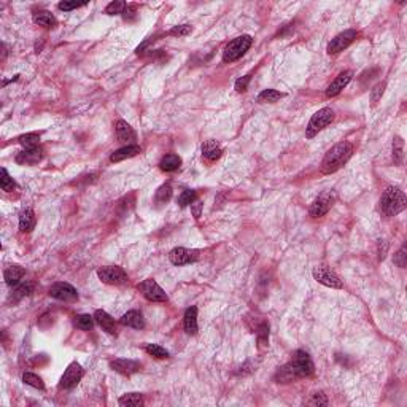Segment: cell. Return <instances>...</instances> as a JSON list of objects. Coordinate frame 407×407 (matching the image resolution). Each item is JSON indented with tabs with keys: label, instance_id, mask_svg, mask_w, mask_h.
Returning <instances> with one entry per match:
<instances>
[{
	"label": "cell",
	"instance_id": "cell-1",
	"mask_svg": "<svg viewBox=\"0 0 407 407\" xmlns=\"http://www.w3.org/2000/svg\"><path fill=\"white\" fill-rule=\"evenodd\" d=\"M314 374V363L312 358L305 353L304 350H296L293 353V358L285 366H282L275 374V382L278 384H290L296 378L308 377Z\"/></svg>",
	"mask_w": 407,
	"mask_h": 407
},
{
	"label": "cell",
	"instance_id": "cell-2",
	"mask_svg": "<svg viewBox=\"0 0 407 407\" xmlns=\"http://www.w3.org/2000/svg\"><path fill=\"white\" fill-rule=\"evenodd\" d=\"M352 154H353V147L350 142H341L338 145H334L321 161V172L323 174L338 172L352 158Z\"/></svg>",
	"mask_w": 407,
	"mask_h": 407
},
{
	"label": "cell",
	"instance_id": "cell-3",
	"mask_svg": "<svg viewBox=\"0 0 407 407\" xmlns=\"http://www.w3.org/2000/svg\"><path fill=\"white\" fill-rule=\"evenodd\" d=\"M405 194L399 188L388 186L380 198V212L385 217H395L405 208Z\"/></svg>",
	"mask_w": 407,
	"mask_h": 407
},
{
	"label": "cell",
	"instance_id": "cell-4",
	"mask_svg": "<svg viewBox=\"0 0 407 407\" xmlns=\"http://www.w3.org/2000/svg\"><path fill=\"white\" fill-rule=\"evenodd\" d=\"M251 46V37L250 35H241L234 38L232 41L226 45L223 51V61L224 62H234L237 59H241L242 56L250 50Z\"/></svg>",
	"mask_w": 407,
	"mask_h": 407
},
{
	"label": "cell",
	"instance_id": "cell-5",
	"mask_svg": "<svg viewBox=\"0 0 407 407\" xmlns=\"http://www.w3.org/2000/svg\"><path fill=\"white\" fill-rule=\"evenodd\" d=\"M332 119H334V111L329 107H325V108L318 110L317 113L310 118V121H308L307 129H305V135L308 138L315 137L320 131L325 129L328 124H331Z\"/></svg>",
	"mask_w": 407,
	"mask_h": 407
},
{
	"label": "cell",
	"instance_id": "cell-6",
	"mask_svg": "<svg viewBox=\"0 0 407 407\" xmlns=\"http://www.w3.org/2000/svg\"><path fill=\"white\" fill-rule=\"evenodd\" d=\"M97 277L107 285H123L128 282V274L119 266H104L97 269Z\"/></svg>",
	"mask_w": 407,
	"mask_h": 407
},
{
	"label": "cell",
	"instance_id": "cell-7",
	"mask_svg": "<svg viewBox=\"0 0 407 407\" xmlns=\"http://www.w3.org/2000/svg\"><path fill=\"white\" fill-rule=\"evenodd\" d=\"M358 37V32L353 31V29H348V31H344L341 32L339 35H336L328 45V53L329 54H338L341 51H344L345 48H348L350 45L353 43Z\"/></svg>",
	"mask_w": 407,
	"mask_h": 407
},
{
	"label": "cell",
	"instance_id": "cell-8",
	"mask_svg": "<svg viewBox=\"0 0 407 407\" xmlns=\"http://www.w3.org/2000/svg\"><path fill=\"white\" fill-rule=\"evenodd\" d=\"M138 290L142 291L143 296L151 301V302H165L167 301V294L165 291L154 282L153 278H148V280H143L142 283L138 285Z\"/></svg>",
	"mask_w": 407,
	"mask_h": 407
},
{
	"label": "cell",
	"instance_id": "cell-9",
	"mask_svg": "<svg viewBox=\"0 0 407 407\" xmlns=\"http://www.w3.org/2000/svg\"><path fill=\"white\" fill-rule=\"evenodd\" d=\"M50 296L58 299V301H64V302H74L78 299V291L70 285V283H65V282H59V283H54L51 288H50Z\"/></svg>",
	"mask_w": 407,
	"mask_h": 407
},
{
	"label": "cell",
	"instance_id": "cell-10",
	"mask_svg": "<svg viewBox=\"0 0 407 407\" xmlns=\"http://www.w3.org/2000/svg\"><path fill=\"white\" fill-rule=\"evenodd\" d=\"M201 256V251L199 250H189V248H183V247H178V248H174L169 255V259L172 264L175 266H185V264H191V262H196Z\"/></svg>",
	"mask_w": 407,
	"mask_h": 407
},
{
	"label": "cell",
	"instance_id": "cell-11",
	"mask_svg": "<svg viewBox=\"0 0 407 407\" xmlns=\"http://www.w3.org/2000/svg\"><path fill=\"white\" fill-rule=\"evenodd\" d=\"M314 278L318 283L329 286V288H342L341 278L336 275L331 269L325 268V266H320V268L314 269Z\"/></svg>",
	"mask_w": 407,
	"mask_h": 407
},
{
	"label": "cell",
	"instance_id": "cell-12",
	"mask_svg": "<svg viewBox=\"0 0 407 407\" xmlns=\"http://www.w3.org/2000/svg\"><path fill=\"white\" fill-rule=\"evenodd\" d=\"M81 377H83V368L78 363H70L68 368L64 372V375L61 377V388L70 390V388L77 387L78 382L81 380Z\"/></svg>",
	"mask_w": 407,
	"mask_h": 407
},
{
	"label": "cell",
	"instance_id": "cell-13",
	"mask_svg": "<svg viewBox=\"0 0 407 407\" xmlns=\"http://www.w3.org/2000/svg\"><path fill=\"white\" fill-rule=\"evenodd\" d=\"M332 202H334V196L329 191L320 194L314 201V204L310 205V215L314 218H320L323 215H326L329 212V208L332 207Z\"/></svg>",
	"mask_w": 407,
	"mask_h": 407
},
{
	"label": "cell",
	"instance_id": "cell-14",
	"mask_svg": "<svg viewBox=\"0 0 407 407\" xmlns=\"http://www.w3.org/2000/svg\"><path fill=\"white\" fill-rule=\"evenodd\" d=\"M110 368L123 374V375H132L135 372H138L142 369V364L138 361H134V360H126V358H118L115 361L110 363Z\"/></svg>",
	"mask_w": 407,
	"mask_h": 407
},
{
	"label": "cell",
	"instance_id": "cell-15",
	"mask_svg": "<svg viewBox=\"0 0 407 407\" xmlns=\"http://www.w3.org/2000/svg\"><path fill=\"white\" fill-rule=\"evenodd\" d=\"M41 158H43V150L34 147V148H26L24 151H21L16 156V162L22 165H34V164H38Z\"/></svg>",
	"mask_w": 407,
	"mask_h": 407
},
{
	"label": "cell",
	"instance_id": "cell-16",
	"mask_svg": "<svg viewBox=\"0 0 407 407\" xmlns=\"http://www.w3.org/2000/svg\"><path fill=\"white\" fill-rule=\"evenodd\" d=\"M352 77H353V72H350V70H345V72H341L338 77L334 78V81L328 86L326 89V95L328 97H334L338 95L350 81H352Z\"/></svg>",
	"mask_w": 407,
	"mask_h": 407
},
{
	"label": "cell",
	"instance_id": "cell-17",
	"mask_svg": "<svg viewBox=\"0 0 407 407\" xmlns=\"http://www.w3.org/2000/svg\"><path fill=\"white\" fill-rule=\"evenodd\" d=\"M121 325L124 326H129V328H134V329H143L145 328V320H143V315L140 314L138 310H129L128 314H124L121 317Z\"/></svg>",
	"mask_w": 407,
	"mask_h": 407
},
{
	"label": "cell",
	"instance_id": "cell-18",
	"mask_svg": "<svg viewBox=\"0 0 407 407\" xmlns=\"http://www.w3.org/2000/svg\"><path fill=\"white\" fill-rule=\"evenodd\" d=\"M138 153H142V148H140L138 145H126L116 151L111 153V156H110V161L111 162H119V161H124V159H128V158H134L137 156Z\"/></svg>",
	"mask_w": 407,
	"mask_h": 407
},
{
	"label": "cell",
	"instance_id": "cell-19",
	"mask_svg": "<svg viewBox=\"0 0 407 407\" xmlns=\"http://www.w3.org/2000/svg\"><path fill=\"white\" fill-rule=\"evenodd\" d=\"M221 153H223V150L218 145L217 140H207V142L202 145V156L208 162H213V161L220 159Z\"/></svg>",
	"mask_w": 407,
	"mask_h": 407
},
{
	"label": "cell",
	"instance_id": "cell-20",
	"mask_svg": "<svg viewBox=\"0 0 407 407\" xmlns=\"http://www.w3.org/2000/svg\"><path fill=\"white\" fill-rule=\"evenodd\" d=\"M183 325H185V331L188 334H191V336L198 334V307L191 305L185 312Z\"/></svg>",
	"mask_w": 407,
	"mask_h": 407
},
{
	"label": "cell",
	"instance_id": "cell-21",
	"mask_svg": "<svg viewBox=\"0 0 407 407\" xmlns=\"http://www.w3.org/2000/svg\"><path fill=\"white\" fill-rule=\"evenodd\" d=\"M116 137H118L119 142L131 143V142H134V140H135V132L131 128V124H128L124 119H119L116 123Z\"/></svg>",
	"mask_w": 407,
	"mask_h": 407
},
{
	"label": "cell",
	"instance_id": "cell-22",
	"mask_svg": "<svg viewBox=\"0 0 407 407\" xmlns=\"http://www.w3.org/2000/svg\"><path fill=\"white\" fill-rule=\"evenodd\" d=\"M94 318L108 334H116V323L105 310H95Z\"/></svg>",
	"mask_w": 407,
	"mask_h": 407
},
{
	"label": "cell",
	"instance_id": "cell-23",
	"mask_svg": "<svg viewBox=\"0 0 407 407\" xmlns=\"http://www.w3.org/2000/svg\"><path fill=\"white\" fill-rule=\"evenodd\" d=\"M24 274H26V271L21 268V266H18V264L10 266V268L5 269V274H4L7 285H10V286L18 285V283H19V280L24 277Z\"/></svg>",
	"mask_w": 407,
	"mask_h": 407
},
{
	"label": "cell",
	"instance_id": "cell-24",
	"mask_svg": "<svg viewBox=\"0 0 407 407\" xmlns=\"http://www.w3.org/2000/svg\"><path fill=\"white\" fill-rule=\"evenodd\" d=\"M180 165H181V158L178 156V154H175V153L165 154V156L159 162L161 171H164V172H174V171L178 169Z\"/></svg>",
	"mask_w": 407,
	"mask_h": 407
},
{
	"label": "cell",
	"instance_id": "cell-25",
	"mask_svg": "<svg viewBox=\"0 0 407 407\" xmlns=\"http://www.w3.org/2000/svg\"><path fill=\"white\" fill-rule=\"evenodd\" d=\"M35 228V213L31 208H26L19 217V231L31 232Z\"/></svg>",
	"mask_w": 407,
	"mask_h": 407
},
{
	"label": "cell",
	"instance_id": "cell-26",
	"mask_svg": "<svg viewBox=\"0 0 407 407\" xmlns=\"http://www.w3.org/2000/svg\"><path fill=\"white\" fill-rule=\"evenodd\" d=\"M34 22L38 24V26H43L46 27V29H51V27H54L56 24H58V21H56V18L51 15L50 11L46 10H40V11H35L34 13Z\"/></svg>",
	"mask_w": 407,
	"mask_h": 407
},
{
	"label": "cell",
	"instance_id": "cell-27",
	"mask_svg": "<svg viewBox=\"0 0 407 407\" xmlns=\"http://www.w3.org/2000/svg\"><path fill=\"white\" fill-rule=\"evenodd\" d=\"M118 402L123 407H140L143 404V396L140 393H126L119 398Z\"/></svg>",
	"mask_w": 407,
	"mask_h": 407
},
{
	"label": "cell",
	"instance_id": "cell-28",
	"mask_svg": "<svg viewBox=\"0 0 407 407\" xmlns=\"http://www.w3.org/2000/svg\"><path fill=\"white\" fill-rule=\"evenodd\" d=\"M283 95H285L283 92H278L275 89H264L258 95V102H261V104H274V102L282 99Z\"/></svg>",
	"mask_w": 407,
	"mask_h": 407
},
{
	"label": "cell",
	"instance_id": "cell-29",
	"mask_svg": "<svg viewBox=\"0 0 407 407\" xmlns=\"http://www.w3.org/2000/svg\"><path fill=\"white\" fill-rule=\"evenodd\" d=\"M171 198H172V186L169 183L159 186L156 194H154V201H156V204H159V205L167 204L171 201Z\"/></svg>",
	"mask_w": 407,
	"mask_h": 407
},
{
	"label": "cell",
	"instance_id": "cell-30",
	"mask_svg": "<svg viewBox=\"0 0 407 407\" xmlns=\"http://www.w3.org/2000/svg\"><path fill=\"white\" fill-rule=\"evenodd\" d=\"M402 158H404V140L401 137H395V140H393V161H395L396 165H401Z\"/></svg>",
	"mask_w": 407,
	"mask_h": 407
},
{
	"label": "cell",
	"instance_id": "cell-31",
	"mask_svg": "<svg viewBox=\"0 0 407 407\" xmlns=\"http://www.w3.org/2000/svg\"><path fill=\"white\" fill-rule=\"evenodd\" d=\"M22 382L29 387H34L37 390H45V384L43 380L37 375V374H32V372H24L22 374Z\"/></svg>",
	"mask_w": 407,
	"mask_h": 407
},
{
	"label": "cell",
	"instance_id": "cell-32",
	"mask_svg": "<svg viewBox=\"0 0 407 407\" xmlns=\"http://www.w3.org/2000/svg\"><path fill=\"white\" fill-rule=\"evenodd\" d=\"M145 352H147L148 355L154 356V358H161V360L169 356V352H167V350H165L164 347L156 345V344H147V345H145Z\"/></svg>",
	"mask_w": 407,
	"mask_h": 407
},
{
	"label": "cell",
	"instance_id": "cell-33",
	"mask_svg": "<svg viewBox=\"0 0 407 407\" xmlns=\"http://www.w3.org/2000/svg\"><path fill=\"white\" fill-rule=\"evenodd\" d=\"M38 140H40V134L37 132H31V134H26V135H21L18 138V142L24 147V148H34L38 145Z\"/></svg>",
	"mask_w": 407,
	"mask_h": 407
},
{
	"label": "cell",
	"instance_id": "cell-34",
	"mask_svg": "<svg viewBox=\"0 0 407 407\" xmlns=\"http://www.w3.org/2000/svg\"><path fill=\"white\" fill-rule=\"evenodd\" d=\"M31 291H32V285H31V283L19 285L15 291H13V294H11V301H13V302H18V301H21L22 298L29 296Z\"/></svg>",
	"mask_w": 407,
	"mask_h": 407
},
{
	"label": "cell",
	"instance_id": "cell-35",
	"mask_svg": "<svg viewBox=\"0 0 407 407\" xmlns=\"http://www.w3.org/2000/svg\"><path fill=\"white\" fill-rule=\"evenodd\" d=\"M0 174H2V178H0V186H2L4 191L10 193V191H13V189L16 188L15 180H13V178L8 175L7 169H0Z\"/></svg>",
	"mask_w": 407,
	"mask_h": 407
},
{
	"label": "cell",
	"instance_id": "cell-36",
	"mask_svg": "<svg viewBox=\"0 0 407 407\" xmlns=\"http://www.w3.org/2000/svg\"><path fill=\"white\" fill-rule=\"evenodd\" d=\"M194 201H196V193L193 189H185L183 193L178 196V204H180V207L191 205Z\"/></svg>",
	"mask_w": 407,
	"mask_h": 407
},
{
	"label": "cell",
	"instance_id": "cell-37",
	"mask_svg": "<svg viewBox=\"0 0 407 407\" xmlns=\"http://www.w3.org/2000/svg\"><path fill=\"white\" fill-rule=\"evenodd\" d=\"M75 325H77V328H80L83 331H89L92 328V325H94L92 317H89V315H78L75 318Z\"/></svg>",
	"mask_w": 407,
	"mask_h": 407
},
{
	"label": "cell",
	"instance_id": "cell-38",
	"mask_svg": "<svg viewBox=\"0 0 407 407\" xmlns=\"http://www.w3.org/2000/svg\"><path fill=\"white\" fill-rule=\"evenodd\" d=\"M126 2H121V0H116V2H111L105 7V13L107 15H119L126 10Z\"/></svg>",
	"mask_w": 407,
	"mask_h": 407
},
{
	"label": "cell",
	"instance_id": "cell-39",
	"mask_svg": "<svg viewBox=\"0 0 407 407\" xmlns=\"http://www.w3.org/2000/svg\"><path fill=\"white\" fill-rule=\"evenodd\" d=\"M258 341L261 345H268V341H269V325L268 323H261V325L258 326Z\"/></svg>",
	"mask_w": 407,
	"mask_h": 407
},
{
	"label": "cell",
	"instance_id": "cell-40",
	"mask_svg": "<svg viewBox=\"0 0 407 407\" xmlns=\"http://www.w3.org/2000/svg\"><path fill=\"white\" fill-rule=\"evenodd\" d=\"M308 404L310 405H328V398L323 391H318L312 396V399L308 401Z\"/></svg>",
	"mask_w": 407,
	"mask_h": 407
},
{
	"label": "cell",
	"instance_id": "cell-41",
	"mask_svg": "<svg viewBox=\"0 0 407 407\" xmlns=\"http://www.w3.org/2000/svg\"><path fill=\"white\" fill-rule=\"evenodd\" d=\"M250 80H251V75H245V77H242V78H238V80L235 81V91H237V92H244V91H247Z\"/></svg>",
	"mask_w": 407,
	"mask_h": 407
},
{
	"label": "cell",
	"instance_id": "cell-42",
	"mask_svg": "<svg viewBox=\"0 0 407 407\" xmlns=\"http://www.w3.org/2000/svg\"><path fill=\"white\" fill-rule=\"evenodd\" d=\"M85 5H86V2H61L58 5V8L62 11H70V10H77L80 7H85Z\"/></svg>",
	"mask_w": 407,
	"mask_h": 407
},
{
	"label": "cell",
	"instance_id": "cell-43",
	"mask_svg": "<svg viewBox=\"0 0 407 407\" xmlns=\"http://www.w3.org/2000/svg\"><path fill=\"white\" fill-rule=\"evenodd\" d=\"M171 35H188L191 34V26L189 24H181V26H177L174 29L169 32Z\"/></svg>",
	"mask_w": 407,
	"mask_h": 407
},
{
	"label": "cell",
	"instance_id": "cell-44",
	"mask_svg": "<svg viewBox=\"0 0 407 407\" xmlns=\"http://www.w3.org/2000/svg\"><path fill=\"white\" fill-rule=\"evenodd\" d=\"M405 247H401V250L395 255V264L399 268H405Z\"/></svg>",
	"mask_w": 407,
	"mask_h": 407
},
{
	"label": "cell",
	"instance_id": "cell-45",
	"mask_svg": "<svg viewBox=\"0 0 407 407\" xmlns=\"http://www.w3.org/2000/svg\"><path fill=\"white\" fill-rule=\"evenodd\" d=\"M384 88H385L384 83H380V85H377V86L374 88V91H372V101H374V102H377L378 99H380V95L384 94Z\"/></svg>",
	"mask_w": 407,
	"mask_h": 407
},
{
	"label": "cell",
	"instance_id": "cell-46",
	"mask_svg": "<svg viewBox=\"0 0 407 407\" xmlns=\"http://www.w3.org/2000/svg\"><path fill=\"white\" fill-rule=\"evenodd\" d=\"M191 208H193L194 218H199V217H201V210H202V204H201V201H194V202L191 204Z\"/></svg>",
	"mask_w": 407,
	"mask_h": 407
}]
</instances>
